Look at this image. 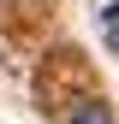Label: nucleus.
<instances>
[{
    "mask_svg": "<svg viewBox=\"0 0 119 124\" xmlns=\"http://www.w3.org/2000/svg\"><path fill=\"white\" fill-rule=\"evenodd\" d=\"M66 124H113V112H107V101H71Z\"/></svg>",
    "mask_w": 119,
    "mask_h": 124,
    "instance_id": "1",
    "label": "nucleus"
},
{
    "mask_svg": "<svg viewBox=\"0 0 119 124\" xmlns=\"http://www.w3.org/2000/svg\"><path fill=\"white\" fill-rule=\"evenodd\" d=\"M101 36H107V47L119 53V0H107V6H101Z\"/></svg>",
    "mask_w": 119,
    "mask_h": 124,
    "instance_id": "2",
    "label": "nucleus"
}]
</instances>
